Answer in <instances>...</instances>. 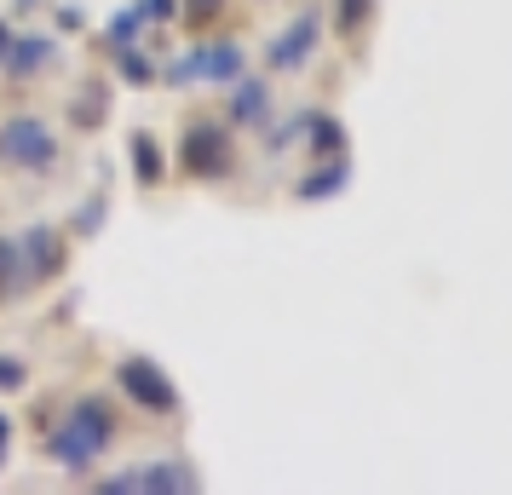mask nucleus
Returning a JSON list of instances; mask_svg holds the SVG:
<instances>
[{
	"instance_id": "23",
	"label": "nucleus",
	"mask_w": 512,
	"mask_h": 495,
	"mask_svg": "<svg viewBox=\"0 0 512 495\" xmlns=\"http://www.w3.org/2000/svg\"><path fill=\"white\" fill-rule=\"evenodd\" d=\"M12 455V415H0V461Z\"/></svg>"
},
{
	"instance_id": "8",
	"label": "nucleus",
	"mask_w": 512,
	"mask_h": 495,
	"mask_svg": "<svg viewBox=\"0 0 512 495\" xmlns=\"http://www.w3.org/2000/svg\"><path fill=\"white\" fill-rule=\"evenodd\" d=\"M277 116V98H271V81L265 75H236L231 81V104H225V121L231 127H265V121Z\"/></svg>"
},
{
	"instance_id": "9",
	"label": "nucleus",
	"mask_w": 512,
	"mask_h": 495,
	"mask_svg": "<svg viewBox=\"0 0 512 495\" xmlns=\"http://www.w3.org/2000/svg\"><path fill=\"white\" fill-rule=\"evenodd\" d=\"M18 242H24V260H29V277L35 283H47V277L64 271V236L52 231V225H29Z\"/></svg>"
},
{
	"instance_id": "7",
	"label": "nucleus",
	"mask_w": 512,
	"mask_h": 495,
	"mask_svg": "<svg viewBox=\"0 0 512 495\" xmlns=\"http://www.w3.org/2000/svg\"><path fill=\"white\" fill-rule=\"evenodd\" d=\"M58 64H64V47H58L52 35H29V29H18L12 47H6V58H0V75H6L12 87H35V81H47Z\"/></svg>"
},
{
	"instance_id": "5",
	"label": "nucleus",
	"mask_w": 512,
	"mask_h": 495,
	"mask_svg": "<svg viewBox=\"0 0 512 495\" xmlns=\"http://www.w3.org/2000/svg\"><path fill=\"white\" fill-rule=\"evenodd\" d=\"M317 47H323V6H300V12L288 18V29L265 47V70L271 75H300V70H311Z\"/></svg>"
},
{
	"instance_id": "11",
	"label": "nucleus",
	"mask_w": 512,
	"mask_h": 495,
	"mask_svg": "<svg viewBox=\"0 0 512 495\" xmlns=\"http://www.w3.org/2000/svg\"><path fill=\"white\" fill-rule=\"evenodd\" d=\"M35 277H29V260H24V242L18 236H0V300H24Z\"/></svg>"
},
{
	"instance_id": "6",
	"label": "nucleus",
	"mask_w": 512,
	"mask_h": 495,
	"mask_svg": "<svg viewBox=\"0 0 512 495\" xmlns=\"http://www.w3.org/2000/svg\"><path fill=\"white\" fill-rule=\"evenodd\" d=\"M104 495H185V490H202L196 467L185 461H144V467H127L116 478H98Z\"/></svg>"
},
{
	"instance_id": "16",
	"label": "nucleus",
	"mask_w": 512,
	"mask_h": 495,
	"mask_svg": "<svg viewBox=\"0 0 512 495\" xmlns=\"http://www.w3.org/2000/svg\"><path fill=\"white\" fill-rule=\"evenodd\" d=\"M328 12H334V35L346 41H363V29L374 24V0H328Z\"/></svg>"
},
{
	"instance_id": "3",
	"label": "nucleus",
	"mask_w": 512,
	"mask_h": 495,
	"mask_svg": "<svg viewBox=\"0 0 512 495\" xmlns=\"http://www.w3.org/2000/svg\"><path fill=\"white\" fill-rule=\"evenodd\" d=\"M236 75H248V52L236 41H196L185 58H173L156 81L167 87H190V81H208V87H231Z\"/></svg>"
},
{
	"instance_id": "21",
	"label": "nucleus",
	"mask_w": 512,
	"mask_h": 495,
	"mask_svg": "<svg viewBox=\"0 0 512 495\" xmlns=\"http://www.w3.org/2000/svg\"><path fill=\"white\" fill-rule=\"evenodd\" d=\"M104 213H110V196H87V208L75 213V236H93L104 225Z\"/></svg>"
},
{
	"instance_id": "14",
	"label": "nucleus",
	"mask_w": 512,
	"mask_h": 495,
	"mask_svg": "<svg viewBox=\"0 0 512 495\" xmlns=\"http://www.w3.org/2000/svg\"><path fill=\"white\" fill-rule=\"evenodd\" d=\"M346 179H351V162H346V156H334V162H323L311 179H300V185H294V196H300V202H323V196H340V190H346Z\"/></svg>"
},
{
	"instance_id": "15",
	"label": "nucleus",
	"mask_w": 512,
	"mask_h": 495,
	"mask_svg": "<svg viewBox=\"0 0 512 495\" xmlns=\"http://www.w3.org/2000/svg\"><path fill=\"white\" fill-rule=\"evenodd\" d=\"M311 116H317V110L305 104V110H294L288 121H277V116L265 121V133H271V156H282V150H300L305 133H311Z\"/></svg>"
},
{
	"instance_id": "10",
	"label": "nucleus",
	"mask_w": 512,
	"mask_h": 495,
	"mask_svg": "<svg viewBox=\"0 0 512 495\" xmlns=\"http://www.w3.org/2000/svg\"><path fill=\"white\" fill-rule=\"evenodd\" d=\"M64 110H70V127H75V133H98V127L110 121V87H104V75L81 81Z\"/></svg>"
},
{
	"instance_id": "25",
	"label": "nucleus",
	"mask_w": 512,
	"mask_h": 495,
	"mask_svg": "<svg viewBox=\"0 0 512 495\" xmlns=\"http://www.w3.org/2000/svg\"><path fill=\"white\" fill-rule=\"evenodd\" d=\"M12 35H18V24H12V18H0V58H6V47H12Z\"/></svg>"
},
{
	"instance_id": "19",
	"label": "nucleus",
	"mask_w": 512,
	"mask_h": 495,
	"mask_svg": "<svg viewBox=\"0 0 512 495\" xmlns=\"http://www.w3.org/2000/svg\"><path fill=\"white\" fill-rule=\"evenodd\" d=\"M225 6H231V0H179V24L208 29V24H219V18H225Z\"/></svg>"
},
{
	"instance_id": "4",
	"label": "nucleus",
	"mask_w": 512,
	"mask_h": 495,
	"mask_svg": "<svg viewBox=\"0 0 512 495\" xmlns=\"http://www.w3.org/2000/svg\"><path fill=\"white\" fill-rule=\"evenodd\" d=\"M116 386L127 392V398L139 403L144 415H156V421H173L179 415V386L167 380L162 363H150V357H121L116 363Z\"/></svg>"
},
{
	"instance_id": "17",
	"label": "nucleus",
	"mask_w": 512,
	"mask_h": 495,
	"mask_svg": "<svg viewBox=\"0 0 512 495\" xmlns=\"http://www.w3.org/2000/svg\"><path fill=\"white\" fill-rule=\"evenodd\" d=\"M144 29H150V24H144V12H139V6H127V12H116V18H110V29H104V47H110V52L133 47Z\"/></svg>"
},
{
	"instance_id": "2",
	"label": "nucleus",
	"mask_w": 512,
	"mask_h": 495,
	"mask_svg": "<svg viewBox=\"0 0 512 495\" xmlns=\"http://www.w3.org/2000/svg\"><path fill=\"white\" fill-rule=\"evenodd\" d=\"M179 173L196 179V185H219V179H231L236 173L231 121H213V116L185 121V139H179Z\"/></svg>"
},
{
	"instance_id": "12",
	"label": "nucleus",
	"mask_w": 512,
	"mask_h": 495,
	"mask_svg": "<svg viewBox=\"0 0 512 495\" xmlns=\"http://www.w3.org/2000/svg\"><path fill=\"white\" fill-rule=\"evenodd\" d=\"M311 162H334V156H346V127L328 116V110H317L311 116V133H305V144H300Z\"/></svg>"
},
{
	"instance_id": "24",
	"label": "nucleus",
	"mask_w": 512,
	"mask_h": 495,
	"mask_svg": "<svg viewBox=\"0 0 512 495\" xmlns=\"http://www.w3.org/2000/svg\"><path fill=\"white\" fill-rule=\"evenodd\" d=\"M52 18H58V24H64V29H81V12H75V6H58Z\"/></svg>"
},
{
	"instance_id": "22",
	"label": "nucleus",
	"mask_w": 512,
	"mask_h": 495,
	"mask_svg": "<svg viewBox=\"0 0 512 495\" xmlns=\"http://www.w3.org/2000/svg\"><path fill=\"white\" fill-rule=\"evenodd\" d=\"M144 24H179V0H139Z\"/></svg>"
},
{
	"instance_id": "18",
	"label": "nucleus",
	"mask_w": 512,
	"mask_h": 495,
	"mask_svg": "<svg viewBox=\"0 0 512 495\" xmlns=\"http://www.w3.org/2000/svg\"><path fill=\"white\" fill-rule=\"evenodd\" d=\"M116 75L127 81V87H150V81H156L162 70H156V64H150L139 47H121V52H116Z\"/></svg>"
},
{
	"instance_id": "20",
	"label": "nucleus",
	"mask_w": 512,
	"mask_h": 495,
	"mask_svg": "<svg viewBox=\"0 0 512 495\" xmlns=\"http://www.w3.org/2000/svg\"><path fill=\"white\" fill-rule=\"evenodd\" d=\"M29 386V363L18 352H0V398H18Z\"/></svg>"
},
{
	"instance_id": "13",
	"label": "nucleus",
	"mask_w": 512,
	"mask_h": 495,
	"mask_svg": "<svg viewBox=\"0 0 512 495\" xmlns=\"http://www.w3.org/2000/svg\"><path fill=\"white\" fill-rule=\"evenodd\" d=\"M133 179H139V190H156L167 179V150L156 144V133H133Z\"/></svg>"
},
{
	"instance_id": "1",
	"label": "nucleus",
	"mask_w": 512,
	"mask_h": 495,
	"mask_svg": "<svg viewBox=\"0 0 512 495\" xmlns=\"http://www.w3.org/2000/svg\"><path fill=\"white\" fill-rule=\"evenodd\" d=\"M58 167H64V139H58V127H52L47 116L18 110V116L0 121V173L41 185Z\"/></svg>"
}]
</instances>
